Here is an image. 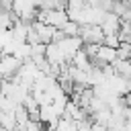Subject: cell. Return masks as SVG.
<instances>
[{
	"label": "cell",
	"instance_id": "1",
	"mask_svg": "<svg viewBox=\"0 0 131 131\" xmlns=\"http://www.w3.org/2000/svg\"><path fill=\"white\" fill-rule=\"evenodd\" d=\"M23 61L16 57V55H6L2 53L0 55V80H12L18 70H20Z\"/></svg>",
	"mask_w": 131,
	"mask_h": 131
},
{
	"label": "cell",
	"instance_id": "2",
	"mask_svg": "<svg viewBox=\"0 0 131 131\" xmlns=\"http://www.w3.org/2000/svg\"><path fill=\"white\" fill-rule=\"evenodd\" d=\"M78 37H80L82 45H102L104 33H102L100 25H82Z\"/></svg>",
	"mask_w": 131,
	"mask_h": 131
},
{
	"label": "cell",
	"instance_id": "3",
	"mask_svg": "<svg viewBox=\"0 0 131 131\" xmlns=\"http://www.w3.org/2000/svg\"><path fill=\"white\" fill-rule=\"evenodd\" d=\"M45 59H47L49 63H53V66H61V63H68L57 43H49V45H45Z\"/></svg>",
	"mask_w": 131,
	"mask_h": 131
},
{
	"label": "cell",
	"instance_id": "4",
	"mask_svg": "<svg viewBox=\"0 0 131 131\" xmlns=\"http://www.w3.org/2000/svg\"><path fill=\"white\" fill-rule=\"evenodd\" d=\"M119 27H121V18H119L117 14H113V12H106L104 18H102V23H100L102 33H104V35H115V33L119 31Z\"/></svg>",
	"mask_w": 131,
	"mask_h": 131
},
{
	"label": "cell",
	"instance_id": "5",
	"mask_svg": "<svg viewBox=\"0 0 131 131\" xmlns=\"http://www.w3.org/2000/svg\"><path fill=\"white\" fill-rule=\"evenodd\" d=\"M31 27L35 29V33H37V37H39V41H41L43 45H49V43H51V37H53V33H55L53 27L43 25V23H37V20H35Z\"/></svg>",
	"mask_w": 131,
	"mask_h": 131
},
{
	"label": "cell",
	"instance_id": "6",
	"mask_svg": "<svg viewBox=\"0 0 131 131\" xmlns=\"http://www.w3.org/2000/svg\"><path fill=\"white\" fill-rule=\"evenodd\" d=\"M111 66H113L115 74H119V76L131 80V59H115Z\"/></svg>",
	"mask_w": 131,
	"mask_h": 131
},
{
	"label": "cell",
	"instance_id": "7",
	"mask_svg": "<svg viewBox=\"0 0 131 131\" xmlns=\"http://www.w3.org/2000/svg\"><path fill=\"white\" fill-rule=\"evenodd\" d=\"M96 57H98L100 61H104V63H113V61L117 59V53H115V49H111V47H106V45H98Z\"/></svg>",
	"mask_w": 131,
	"mask_h": 131
},
{
	"label": "cell",
	"instance_id": "8",
	"mask_svg": "<svg viewBox=\"0 0 131 131\" xmlns=\"http://www.w3.org/2000/svg\"><path fill=\"white\" fill-rule=\"evenodd\" d=\"M53 131H76V123H74L70 117H59Z\"/></svg>",
	"mask_w": 131,
	"mask_h": 131
},
{
	"label": "cell",
	"instance_id": "9",
	"mask_svg": "<svg viewBox=\"0 0 131 131\" xmlns=\"http://www.w3.org/2000/svg\"><path fill=\"white\" fill-rule=\"evenodd\" d=\"M59 31H61L66 37H78V35H80V25H78V23H74V20H68Z\"/></svg>",
	"mask_w": 131,
	"mask_h": 131
},
{
	"label": "cell",
	"instance_id": "10",
	"mask_svg": "<svg viewBox=\"0 0 131 131\" xmlns=\"http://www.w3.org/2000/svg\"><path fill=\"white\" fill-rule=\"evenodd\" d=\"M115 53H117V59H131V43H119Z\"/></svg>",
	"mask_w": 131,
	"mask_h": 131
},
{
	"label": "cell",
	"instance_id": "11",
	"mask_svg": "<svg viewBox=\"0 0 131 131\" xmlns=\"http://www.w3.org/2000/svg\"><path fill=\"white\" fill-rule=\"evenodd\" d=\"M102 45H106V47H111V49H117V47H119V37H117V33H115V35H104Z\"/></svg>",
	"mask_w": 131,
	"mask_h": 131
},
{
	"label": "cell",
	"instance_id": "12",
	"mask_svg": "<svg viewBox=\"0 0 131 131\" xmlns=\"http://www.w3.org/2000/svg\"><path fill=\"white\" fill-rule=\"evenodd\" d=\"M82 51L86 53V57H88V59H92V57H96L98 45H82Z\"/></svg>",
	"mask_w": 131,
	"mask_h": 131
},
{
	"label": "cell",
	"instance_id": "13",
	"mask_svg": "<svg viewBox=\"0 0 131 131\" xmlns=\"http://www.w3.org/2000/svg\"><path fill=\"white\" fill-rule=\"evenodd\" d=\"M129 94H131V86H129Z\"/></svg>",
	"mask_w": 131,
	"mask_h": 131
}]
</instances>
